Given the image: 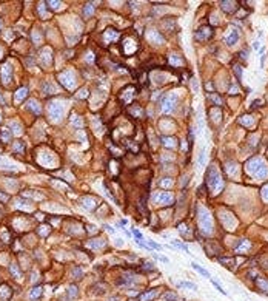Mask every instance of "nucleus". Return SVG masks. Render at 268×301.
Here are the masks:
<instances>
[{"label":"nucleus","instance_id":"c85d7f7f","mask_svg":"<svg viewBox=\"0 0 268 301\" xmlns=\"http://www.w3.org/2000/svg\"><path fill=\"white\" fill-rule=\"evenodd\" d=\"M13 147H14L15 153H23V150H25V145H23V142H20V141H15Z\"/></svg>","mask_w":268,"mask_h":301},{"label":"nucleus","instance_id":"c9c22d12","mask_svg":"<svg viewBox=\"0 0 268 301\" xmlns=\"http://www.w3.org/2000/svg\"><path fill=\"white\" fill-rule=\"evenodd\" d=\"M239 122L244 124V125H248V127H251V125H253V119H250V117H240Z\"/></svg>","mask_w":268,"mask_h":301},{"label":"nucleus","instance_id":"a19ab883","mask_svg":"<svg viewBox=\"0 0 268 301\" xmlns=\"http://www.w3.org/2000/svg\"><path fill=\"white\" fill-rule=\"evenodd\" d=\"M177 230H179L180 233H187V232H188V227H187V224H180V226L177 227Z\"/></svg>","mask_w":268,"mask_h":301},{"label":"nucleus","instance_id":"a211bd4d","mask_svg":"<svg viewBox=\"0 0 268 301\" xmlns=\"http://www.w3.org/2000/svg\"><path fill=\"white\" fill-rule=\"evenodd\" d=\"M219 262L222 266L228 267V269H233L234 267V258H219Z\"/></svg>","mask_w":268,"mask_h":301},{"label":"nucleus","instance_id":"37998d69","mask_svg":"<svg viewBox=\"0 0 268 301\" xmlns=\"http://www.w3.org/2000/svg\"><path fill=\"white\" fill-rule=\"evenodd\" d=\"M191 87H193V90H194L196 93H197V90H199V85H197V80H196V79L191 80Z\"/></svg>","mask_w":268,"mask_h":301},{"label":"nucleus","instance_id":"b1692460","mask_svg":"<svg viewBox=\"0 0 268 301\" xmlns=\"http://www.w3.org/2000/svg\"><path fill=\"white\" fill-rule=\"evenodd\" d=\"M162 144L165 145V147H168V148H169V147L173 148V147H176V139H174V138H163V139H162Z\"/></svg>","mask_w":268,"mask_h":301},{"label":"nucleus","instance_id":"bb28decb","mask_svg":"<svg viewBox=\"0 0 268 301\" xmlns=\"http://www.w3.org/2000/svg\"><path fill=\"white\" fill-rule=\"evenodd\" d=\"M258 287L260 289L262 292L268 293V281H265V280H258Z\"/></svg>","mask_w":268,"mask_h":301},{"label":"nucleus","instance_id":"72a5a7b5","mask_svg":"<svg viewBox=\"0 0 268 301\" xmlns=\"http://www.w3.org/2000/svg\"><path fill=\"white\" fill-rule=\"evenodd\" d=\"M160 185H162V187H165V188H167V187H171V185H173V179H171V178L162 179V181H160Z\"/></svg>","mask_w":268,"mask_h":301},{"label":"nucleus","instance_id":"bf43d9fd","mask_svg":"<svg viewBox=\"0 0 268 301\" xmlns=\"http://www.w3.org/2000/svg\"><path fill=\"white\" fill-rule=\"evenodd\" d=\"M0 26H2V23H0Z\"/></svg>","mask_w":268,"mask_h":301},{"label":"nucleus","instance_id":"6ab92c4d","mask_svg":"<svg viewBox=\"0 0 268 301\" xmlns=\"http://www.w3.org/2000/svg\"><path fill=\"white\" fill-rule=\"evenodd\" d=\"M250 249V243L248 241H245V239H240V245L239 247H236V252L237 253H245V250Z\"/></svg>","mask_w":268,"mask_h":301},{"label":"nucleus","instance_id":"ea45409f","mask_svg":"<svg viewBox=\"0 0 268 301\" xmlns=\"http://www.w3.org/2000/svg\"><path fill=\"white\" fill-rule=\"evenodd\" d=\"M150 245H151V249L162 250V245H160V244H157V243H154V241H151V239H150Z\"/></svg>","mask_w":268,"mask_h":301},{"label":"nucleus","instance_id":"c03bdc74","mask_svg":"<svg viewBox=\"0 0 268 301\" xmlns=\"http://www.w3.org/2000/svg\"><path fill=\"white\" fill-rule=\"evenodd\" d=\"M262 196H264L265 201H268V185H267V187H264V190H262Z\"/></svg>","mask_w":268,"mask_h":301},{"label":"nucleus","instance_id":"2eb2a0df","mask_svg":"<svg viewBox=\"0 0 268 301\" xmlns=\"http://www.w3.org/2000/svg\"><path fill=\"white\" fill-rule=\"evenodd\" d=\"M92 14H94V3H86V5H85V8H83V15H85V19L91 17Z\"/></svg>","mask_w":268,"mask_h":301},{"label":"nucleus","instance_id":"052dcab7","mask_svg":"<svg viewBox=\"0 0 268 301\" xmlns=\"http://www.w3.org/2000/svg\"><path fill=\"white\" fill-rule=\"evenodd\" d=\"M0 119H2V117H0Z\"/></svg>","mask_w":268,"mask_h":301},{"label":"nucleus","instance_id":"6e6552de","mask_svg":"<svg viewBox=\"0 0 268 301\" xmlns=\"http://www.w3.org/2000/svg\"><path fill=\"white\" fill-rule=\"evenodd\" d=\"M239 40V31L236 28H233L231 31H230V34L225 37V43L228 46H233V45H236Z\"/></svg>","mask_w":268,"mask_h":301},{"label":"nucleus","instance_id":"49530a36","mask_svg":"<svg viewBox=\"0 0 268 301\" xmlns=\"http://www.w3.org/2000/svg\"><path fill=\"white\" fill-rule=\"evenodd\" d=\"M86 96H88L86 90H80V93H77V97H86Z\"/></svg>","mask_w":268,"mask_h":301},{"label":"nucleus","instance_id":"7ed1b4c3","mask_svg":"<svg viewBox=\"0 0 268 301\" xmlns=\"http://www.w3.org/2000/svg\"><path fill=\"white\" fill-rule=\"evenodd\" d=\"M199 227L202 229V232H204L205 235L211 233V230H213L211 216H210V213L206 212L205 209H200V210H199Z\"/></svg>","mask_w":268,"mask_h":301},{"label":"nucleus","instance_id":"9b49d317","mask_svg":"<svg viewBox=\"0 0 268 301\" xmlns=\"http://www.w3.org/2000/svg\"><path fill=\"white\" fill-rule=\"evenodd\" d=\"M97 205H99V202H97L94 198H91V196H86V198H83V207H85L86 210H94Z\"/></svg>","mask_w":268,"mask_h":301},{"label":"nucleus","instance_id":"473e14b6","mask_svg":"<svg viewBox=\"0 0 268 301\" xmlns=\"http://www.w3.org/2000/svg\"><path fill=\"white\" fill-rule=\"evenodd\" d=\"M9 139H11V133L8 131V128H3L2 130V141L3 142H9Z\"/></svg>","mask_w":268,"mask_h":301},{"label":"nucleus","instance_id":"864d4df0","mask_svg":"<svg viewBox=\"0 0 268 301\" xmlns=\"http://www.w3.org/2000/svg\"><path fill=\"white\" fill-rule=\"evenodd\" d=\"M253 48H254V50H259V48H260V42L256 40V42L253 43Z\"/></svg>","mask_w":268,"mask_h":301},{"label":"nucleus","instance_id":"3c124183","mask_svg":"<svg viewBox=\"0 0 268 301\" xmlns=\"http://www.w3.org/2000/svg\"><path fill=\"white\" fill-rule=\"evenodd\" d=\"M143 269H146V270H154V267L151 266V262H145V266H143Z\"/></svg>","mask_w":268,"mask_h":301},{"label":"nucleus","instance_id":"09e8293b","mask_svg":"<svg viewBox=\"0 0 268 301\" xmlns=\"http://www.w3.org/2000/svg\"><path fill=\"white\" fill-rule=\"evenodd\" d=\"M153 255H154V258H157V260H160L163 262H168V258H165V256H160V255H156V253H153Z\"/></svg>","mask_w":268,"mask_h":301},{"label":"nucleus","instance_id":"ddd939ff","mask_svg":"<svg viewBox=\"0 0 268 301\" xmlns=\"http://www.w3.org/2000/svg\"><path fill=\"white\" fill-rule=\"evenodd\" d=\"M9 76H11V67H9V65H3V67H2V79H3L5 84H8Z\"/></svg>","mask_w":268,"mask_h":301},{"label":"nucleus","instance_id":"423d86ee","mask_svg":"<svg viewBox=\"0 0 268 301\" xmlns=\"http://www.w3.org/2000/svg\"><path fill=\"white\" fill-rule=\"evenodd\" d=\"M50 116L52 117V120H59L62 119V114H63V107L60 105V102H51L50 103Z\"/></svg>","mask_w":268,"mask_h":301},{"label":"nucleus","instance_id":"4d7b16f0","mask_svg":"<svg viewBox=\"0 0 268 301\" xmlns=\"http://www.w3.org/2000/svg\"><path fill=\"white\" fill-rule=\"evenodd\" d=\"M105 229H106V230H108L109 233H114V229H113V227H109V226H105Z\"/></svg>","mask_w":268,"mask_h":301},{"label":"nucleus","instance_id":"0eeeda50","mask_svg":"<svg viewBox=\"0 0 268 301\" xmlns=\"http://www.w3.org/2000/svg\"><path fill=\"white\" fill-rule=\"evenodd\" d=\"M176 103H177V96L176 94H168L165 99H163L162 102V110L168 113V111H171L174 107H176Z\"/></svg>","mask_w":268,"mask_h":301},{"label":"nucleus","instance_id":"4468645a","mask_svg":"<svg viewBox=\"0 0 268 301\" xmlns=\"http://www.w3.org/2000/svg\"><path fill=\"white\" fill-rule=\"evenodd\" d=\"M169 63H171V67H182L183 60L179 56H176V54H171V56H169Z\"/></svg>","mask_w":268,"mask_h":301},{"label":"nucleus","instance_id":"a18cd8bd","mask_svg":"<svg viewBox=\"0 0 268 301\" xmlns=\"http://www.w3.org/2000/svg\"><path fill=\"white\" fill-rule=\"evenodd\" d=\"M230 93H233V94H237V93H239L237 85H231V87H230Z\"/></svg>","mask_w":268,"mask_h":301},{"label":"nucleus","instance_id":"39448f33","mask_svg":"<svg viewBox=\"0 0 268 301\" xmlns=\"http://www.w3.org/2000/svg\"><path fill=\"white\" fill-rule=\"evenodd\" d=\"M211 36H213V30L210 28V26H202V28H199L194 32V40L205 42V40H208Z\"/></svg>","mask_w":268,"mask_h":301},{"label":"nucleus","instance_id":"5fc2aeb1","mask_svg":"<svg viewBox=\"0 0 268 301\" xmlns=\"http://www.w3.org/2000/svg\"><path fill=\"white\" fill-rule=\"evenodd\" d=\"M240 57H242V59H248V51H242V53H240Z\"/></svg>","mask_w":268,"mask_h":301},{"label":"nucleus","instance_id":"393cba45","mask_svg":"<svg viewBox=\"0 0 268 301\" xmlns=\"http://www.w3.org/2000/svg\"><path fill=\"white\" fill-rule=\"evenodd\" d=\"M28 107H29V108H31V110L34 111V113L40 114V105H39V102H37V101H29Z\"/></svg>","mask_w":268,"mask_h":301},{"label":"nucleus","instance_id":"cd10ccee","mask_svg":"<svg viewBox=\"0 0 268 301\" xmlns=\"http://www.w3.org/2000/svg\"><path fill=\"white\" fill-rule=\"evenodd\" d=\"M208 99L211 102H214V105H222V97L217 94H208Z\"/></svg>","mask_w":268,"mask_h":301},{"label":"nucleus","instance_id":"5701e85b","mask_svg":"<svg viewBox=\"0 0 268 301\" xmlns=\"http://www.w3.org/2000/svg\"><path fill=\"white\" fill-rule=\"evenodd\" d=\"M71 124H73V127L74 128H82V125H83V122H82V119L79 116H71Z\"/></svg>","mask_w":268,"mask_h":301},{"label":"nucleus","instance_id":"f3484780","mask_svg":"<svg viewBox=\"0 0 268 301\" xmlns=\"http://www.w3.org/2000/svg\"><path fill=\"white\" fill-rule=\"evenodd\" d=\"M191 267H193V269L196 270V272H199L202 276H205V278H210V273H208V270H205L204 267L202 266H199V264H196V262H193V264H191Z\"/></svg>","mask_w":268,"mask_h":301},{"label":"nucleus","instance_id":"7c9ffc66","mask_svg":"<svg viewBox=\"0 0 268 301\" xmlns=\"http://www.w3.org/2000/svg\"><path fill=\"white\" fill-rule=\"evenodd\" d=\"M163 298H165L167 301H177V293L176 292H167L165 295H163Z\"/></svg>","mask_w":268,"mask_h":301},{"label":"nucleus","instance_id":"9d476101","mask_svg":"<svg viewBox=\"0 0 268 301\" xmlns=\"http://www.w3.org/2000/svg\"><path fill=\"white\" fill-rule=\"evenodd\" d=\"M220 8L223 11H227V13H236L239 5L237 2H220Z\"/></svg>","mask_w":268,"mask_h":301},{"label":"nucleus","instance_id":"1a4fd4ad","mask_svg":"<svg viewBox=\"0 0 268 301\" xmlns=\"http://www.w3.org/2000/svg\"><path fill=\"white\" fill-rule=\"evenodd\" d=\"M134 94H136V88H133V87H127V88L122 91V94H120V99H122L125 103H129Z\"/></svg>","mask_w":268,"mask_h":301},{"label":"nucleus","instance_id":"f704fd0d","mask_svg":"<svg viewBox=\"0 0 268 301\" xmlns=\"http://www.w3.org/2000/svg\"><path fill=\"white\" fill-rule=\"evenodd\" d=\"M9 270L13 272L14 278H20V272H19V269H17V267H15V264H11V266H9Z\"/></svg>","mask_w":268,"mask_h":301},{"label":"nucleus","instance_id":"aec40b11","mask_svg":"<svg viewBox=\"0 0 268 301\" xmlns=\"http://www.w3.org/2000/svg\"><path fill=\"white\" fill-rule=\"evenodd\" d=\"M179 287H185V289H190V290H197V286L194 283H190V281H180L177 284Z\"/></svg>","mask_w":268,"mask_h":301},{"label":"nucleus","instance_id":"603ef678","mask_svg":"<svg viewBox=\"0 0 268 301\" xmlns=\"http://www.w3.org/2000/svg\"><path fill=\"white\" fill-rule=\"evenodd\" d=\"M45 227H46V226H42V229H40V233H42V235H46V233H50V229H48V230H46Z\"/></svg>","mask_w":268,"mask_h":301},{"label":"nucleus","instance_id":"f8f14e48","mask_svg":"<svg viewBox=\"0 0 268 301\" xmlns=\"http://www.w3.org/2000/svg\"><path fill=\"white\" fill-rule=\"evenodd\" d=\"M105 39H106L108 42H116V40L119 39V32L114 31L113 28H109V30L105 32Z\"/></svg>","mask_w":268,"mask_h":301},{"label":"nucleus","instance_id":"13d9d810","mask_svg":"<svg viewBox=\"0 0 268 301\" xmlns=\"http://www.w3.org/2000/svg\"><path fill=\"white\" fill-rule=\"evenodd\" d=\"M0 199H2V201H6V199H8V196H6V195H3V193H0Z\"/></svg>","mask_w":268,"mask_h":301},{"label":"nucleus","instance_id":"f257e3e1","mask_svg":"<svg viewBox=\"0 0 268 301\" xmlns=\"http://www.w3.org/2000/svg\"><path fill=\"white\" fill-rule=\"evenodd\" d=\"M247 172L251 173L254 178L264 179L268 173V167L265 165V162L260 159V158H253L247 162Z\"/></svg>","mask_w":268,"mask_h":301},{"label":"nucleus","instance_id":"a878e982","mask_svg":"<svg viewBox=\"0 0 268 301\" xmlns=\"http://www.w3.org/2000/svg\"><path fill=\"white\" fill-rule=\"evenodd\" d=\"M26 94H28V90H26V88H20L17 91V94H15V101L20 102L22 99H25V97H26Z\"/></svg>","mask_w":268,"mask_h":301},{"label":"nucleus","instance_id":"4c0bfd02","mask_svg":"<svg viewBox=\"0 0 268 301\" xmlns=\"http://www.w3.org/2000/svg\"><path fill=\"white\" fill-rule=\"evenodd\" d=\"M211 283H213V286H214V287H216V289H217V290L220 292V293H223V295H227V292H225V289H222V287H220V284H219L217 281H214V280H213Z\"/></svg>","mask_w":268,"mask_h":301},{"label":"nucleus","instance_id":"79ce46f5","mask_svg":"<svg viewBox=\"0 0 268 301\" xmlns=\"http://www.w3.org/2000/svg\"><path fill=\"white\" fill-rule=\"evenodd\" d=\"M91 245L92 247H103L105 243H103V241H96V243H91Z\"/></svg>","mask_w":268,"mask_h":301},{"label":"nucleus","instance_id":"8fccbe9b","mask_svg":"<svg viewBox=\"0 0 268 301\" xmlns=\"http://www.w3.org/2000/svg\"><path fill=\"white\" fill-rule=\"evenodd\" d=\"M69 295H74V297L77 295V290H76V286H71V287H69Z\"/></svg>","mask_w":268,"mask_h":301},{"label":"nucleus","instance_id":"680f3d73","mask_svg":"<svg viewBox=\"0 0 268 301\" xmlns=\"http://www.w3.org/2000/svg\"><path fill=\"white\" fill-rule=\"evenodd\" d=\"M0 101H2V99H0Z\"/></svg>","mask_w":268,"mask_h":301},{"label":"nucleus","instance_id":"58836bf2","mask_svg":"<svg viewBox=\"0 0 268 301\" xmlns=\"http://www.w3.org/2000/svg\"><path fill=\"white\" fill-rule=\"evenodd\" d=\"M204 162H205V150L202 148V151H200V156H199V164H200V167L204 165Z\"/></svg>","mask_w":268,"mask_h":301},{"label":"nucleus","instance_id":"20e7f679","mask_svg":"<svg viewBox=\"0 0 268 301\" xmlns=\"http://www.w3.org/2000/svg\"><path fill=\"white\" fill-rule=\"evenodd\" d=\"M174 201V196L171 193H168V191H162V193H157L154 196V202L157 205H169L173 204Z\"/></svg>","mask_w":268,"mask_h":301},{"label":"nucleus","instance_id":"412c9836","mask_svg":"<svg viewBox=\"0 0 268 301\" xmlns=\"http://www.w3.org/2000/svg\"><path fill=\"white\" fill-rule=\"evenodd\" d=\"M157 295H159V292H157V290H151V292H148V293H143V295H142L140 300H142V301H151L153 298H156Z\"/></svg>","mask_w":268,"mask_h":301},{"label":"nucleus","instance_id":"dca6fc26","mask_svg":"<svg viewBox=\"0 0 268 301\" xmlns=\"http://www.w3.org/2000/svg\"><path fill=\"white\" fill-rule=\"evenodd\" d=\"M171 244H173V245H176V247H179L180 250H183L185 253L191 255V252H190V249H188V245H187V244L180 243V241H177V239H171Z\"/></svg>","mask_w":268,"mask_h":301},{"label":"nucleus","instance_id":"2f4dec72","mask_svg":"<svg viewBox=\"0 0 268 301\" xmlns=\"http://www.w3.org/2000/svg\"><path fill=\"white\" fill-rule=\"evenodd\" d=\"M233 70H234V74H236V79H242V67L240 65H234L233 67Z\"/></svg>","mask_w":268,"mask_h":301},{"label":"nucleus","instance_id":"6e6d98bb","mask_svg":"<svg viewBox=\"0 0 268 301\" xmlns=\"http://www.w3.org/2000/svg\"><path fill=\"white\" fill-rule=\"evenodd\" d=\"M50 5H51L52 8H59V5H60V3H59V2H50Z\"/></svg>","mask_w":268,"mask_h":301},{"label":"nucleus","instance_id":"de8ad7c7","mask_svg":"<svg viewBox=\"0 0 268 301\" xmlns=\"http://www.w3.org/2000/svg\"><path fill=\"white\" fill-rule=\"evenodd\" d=\"M133 233H134V236L137 238V239H142V235H140V232H139V230H136L134 227H133ZM137 239H136V241H137Z\"/></svg>","mask_w":268,"mask_h":301},{"label":"nucleus","instance_id":"4be33fe9","mask_svg":"<svg viewBox=\"0 0 268 301\" xmlns=\"http://www.w3.org/2000/svg\"><path fill=\"white\" fill-rule=\"evenodd\" d=\"M148 37H150L151 40H154L156 43H162V42H163L162 36H160V34H159V32H157V31H151L150 34H148Z\"/></svg>","mask_w":268,"mask_h":301},{"label":"nucleus","instance_id":"c756f323","mask_svg":"<svg viewBox=\"0 0 268 301\" xmlns=\"http://www.w3.org/2000/svg\"><path fill=\"white\" fill-rule=\"evenodd\" d=\"M40 293H42V287H34V289L31 290V293H29V298H31V300L39 298V297H40Z\"/></svg>","mask_w":268,"mask_h":301},{"label":"nucleus","instance_id":"f03ea898","mask_svg":"<svg viewBox=\"0 0 268 301\" xmlns=\"http://www.w3.org/2000/svg\"><path fill=\"white\" fill-rule=\"evenodd\" d=\"M206 185L210 187V190L213 191V193H216V191H219L223 187L222 176H220V173L217 172L216 167H210L208 173H206Z\"/></svg>","mask_w":268,"mask_h":301},{"label":"nucleus","instance_id":"e433bc0d","mask_svg":"<svg viewBox=\"0 0 268 301\" xmlns=\"http://www.w3.org/2000/svg\"><path fill=\"white\" fill-rule=\"evenodd\" d=\"M9 125H11V127H13V131H14L15 134H20V133H22V130H20V125H19L17 122H11Z\"/></svg>","mask_w":268,"mask_h":301}]
</instances>
